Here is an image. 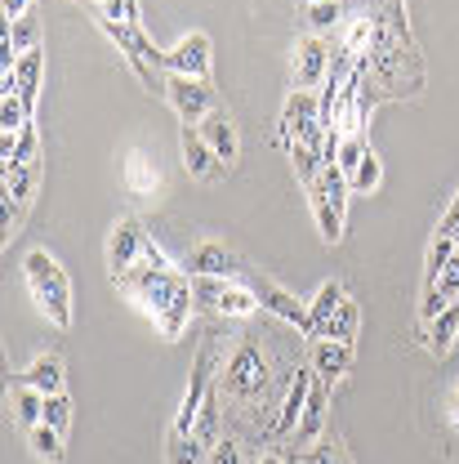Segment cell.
<instances>
[{
  "label": "cell",
  "mask_w": 459,
  "mask_h": 464,
  "mask_svg": "<svg viewBox=\"0 0 459 464\" xmlns=\"http://www.w3.org/2000/svg\"><path fill=\"white\" fill-rule=\"evenodd\" d=\"M14 420H18L23 429H36V424L45 420V393L32 389V384L14 389Z\"/></svg>",
  "instance_id": "obj_23"
},
{
  "label": "cell",
  "mask_w": 459,
  "mask_h": 464,
  "mask_svg": "<svg viewBox=\"0 0 459 464\" xmlns=\"http://www.w3.org/2000/svg\"><path fill=\"white\" fill-rule=\"evenodd\" d=\"M192 299L206 304L210 313H224V317H250L259 313V295L232 277H192Z\"/></svg>",
  "instance_id": "obj_4"
},
{
  "label": "cell",
  "mask_w": 459,
  "mask_h": 464,
  "mask_svg": "<svg viewBox=\"0 0 459 464\" xmlns=\"http://www.w3.org/2000/svg\"><path fill=\"white\" fill-rule=\"evenodd\" d=\"M166 99H170L174 116H178L183 125H201L206 116L215 112V90H210V81H196V76L170 72V76H166Z\"/></svg>",
  "instance_id": "obj_6"
},
{
  "label": "cell",
  "mask_w": 459,
  "mask_h": 464,
  "mask_svg": "<svg viewBox=\"0 0 459 464\" xmlns=\"http://www.w3.org/2000/svg\"><path fill=\"white\" fill-rule=\"evenodd\" d=\"M120 179H125V188H129L134 197H152V192L161 188V170H157V166H152L143 152H129V157H125Z\"/></svg>",
  "instance_id": "obj_18"
},
{
  "label": "cell",
  "mask_w": 459,
  "mask_h": 464,
  "mask_svg": "<svg viewBox=\"0 0 459 464\" xmlns=\"http://www.w3.org/2000/svg\"><path fill=\"white\" fill-rule=\"evenodd\" d=\"M36 41H41V23H36L32 14H27V18H14V23L5 27V45L14 50V58L36 50Z\"/></svg>",
  "instance_id": "obj_24"
},
{
  "label": "cell",
  "mask_w": 459,
  "mask_h": 464,
  "mask_svg": "<svg viewBox=\"0 0 459 464\" xmlns=\"http://www.w3.org/2000/svg\"><path fill=\"white\" fill-rule=\"evenodd\" d=\"M27 125V103H23V94H5V103H0V130L5 134H18Z\"/></svg>",
  "instance_id": "obj_31"
},
{
  "label": "cell",
  "mask_w": 459,
  "mask_h": 464,
  "mask_svg": "<svg viewBox=\"0 0 459 464\" xmlns=\"http://www.w3.org/2000/svg\"><path fill=\"white\" fill-rule=\"evenodd\" d=\"M308 201H312V215H317V228H321V237H326V241H339V237H344V210L330 201V192L321 188V179L308 188Z\"/></svg>",
  "instance_id": "obj_17"
},
{
  "label": "cell",
  "mask_w": 459,
  "mask_h": 464,
  "mask_svg": "<svg viewBox=\"0 0 459 464\" xmlns=\"http://www.w3.org/2000/svg\"><path fill=\"white\" fill-rule=\"evenodd\" d=\"M23 277H27V290L36 299V308L54 322V326H72V286H67V273L58 268V259L50 250H32L23 259Z\"/></svg>",
  "instance_id": "obj_2"
},
{
  "label": "cell",
  "mask_w": 459,
  "mask_h": 464,
  "mask_svg": "<svg viewBox=\"0 0 459 464\" xmlns=\"http://www.w3.org/2000/svg\"><path fill=\"white\" fill-rule=\"evenodd\" d=\"M250 290L259 295V304H263L268 313H277L282 322H290V326H299V331H303V335L312 340V313L303 308V299H294L290 290H282L277 282H268V277H263V282H254Z\"/></svg>",
  "instance_id": "obj_11"
},
{
  "label": "cell",
  "mask_w": 459,
  "mask_h": 464,
  "mask_svg": "<svg viewBox=\"0 0 459 464\" xmlns=\"http://www.w3.org/2000/svg\"><path fill=\"white\" fill-rule=\"evenodd\" d=\"M14 166H36V125L27 121L18 134H5V170Z\"/></svg>",
  "instance_id": "obj_19"
},
{
  "label": "cell",
  "mask_w": 459,
  "mask_h": 464,
  "mask_svg": "<svg viewBox=\"0 0 459 464\" xmlns=\"http://www.w3.org/2000/svg\"><path fill=\"white\" fill-rule=\"evenodd\" d=\"M210 464H241V451H236V442H215L210 447Z\"/></svg>",
  "instance_id": "obj_34"
},
{
  "label": "cell",
  "mask_w": 459,
  "mask_h": 464,
  "mask_svg": "<svg viewBox=\"0 0 459 464\" xmlns=\"http://www.w3.org/2000/svg\"><path fill=\"white\" fill-rule=\"evenodd\" d=\"M254 464H286V460H282V456H273V451H263V456H259Z\"/></svg>",
  "instance_id": "obj_37"
},
{
  "label": "cell",
  "mask_w": 459,
  "mask_h": 464,
  "mask_svg": "<svg viewBox=\"0 0 459 464\" xmlns=\"http://www.w3.org/2000/svg\"><path fill=\"white\" fill-rule=\"evenodd\" d=\"M357 326H361V313H357V304H352V299H344V304H339V313L326 322L321 340H357Z\"/></svg>",
  "instance_id": "obj_25"
},
{
  "label": "cell",
  "mask_w": 459,
  "mask_h": 464,
  "mask_svg": "<svg viewBox=\"0 0 459 464\" xmlns=\"http://www.w3.org/2000/svg\"><path fill=\"white\" fill-rule=\"evenodd\" d=\"M455 335H459V304H446V308L433 317L428 340H433V348H437V353H446V348L455 344Z\"/></svg>",
  "instance_id": "obj_26"
},
{
  "label": "cell",
  "mask_w": 459,
  "mask_h": 464,
  "mask_svg": "<svg viewBox=\"0 0 459 464\" xmlns=\"http://www.w3.org/2000/svg\"><path fill=\"white\" fill-rule=\"evenodd\" d=\"M321 429H326V384H312L308 406L299 415V429H294V447H317Z\"/></svg>",
  "instance_id": "obj_14"
},
{
  "label": "cell",
  "mask_w": 459,
  "mask_h": 464,
  "mask_svg": "<svg viewBox=\"0 0 459 464\" xmlns=\"http://www.w3.org/2000/svg\"><path fill=\"white\" fill-rule=\"evenodd\" d=\"M290 76H294V90H317V85L330 76V50H326L321 36H303V41L294 45Z\"/></svg>",
  "instance_id": "obj_8"
},
{
  "label": "cell",
  "mask_w": 459,
  "mask_h": 464,
  "mask_svg": "<svg viewBox=\"0 0 459 464\" xmlns=\"http://www.w3.org/2000/svg\"><path fill=\"white\" fill-rule=\"evenodd\" d=\"M27 447H32V456H36V460H50V464L67 460V451H62V433H58V429H50V424L27 429Z\"/></svg>",
  "instance_id": "obj_22"
},
{
  "label": "cell",
  "mask_w": 459,
  "mask_h": 464,
  "mask_svg": "<svg viewBox=\"0 0 459 464\" xmlns=\"http://www.w3.org/2000/svg\"><path fill=\"white\" fill-rule=\"evenodd\" d=\"M143 246H148V232L139 219H116L112 237H108V273L112 282H120L125 273H134L143 264Z\"/></svg>",
  "instance_id": "obj_7"
},
{
  "label": "cell",
  "mask_w": 459,
  "mask_h": 464,
  "mask_svg": "<svg viewBox=\"0 0 459 464\" xmlns=\"http://www.w3.org/2000/svg\"><path fill=\"white\" fill-rule=\"evenodd\" d=\"M308 464H344V460L335 456V447H312V451H308Z\"/></svg>",
  "instance_id": "obj_35"
},
{
  "label": "cell",
  "mask_w": 459,
  "mask_h": 464,
  "mask_svg": "<svg viewBox=\"0 0 459 464\" xmlns=\"http://www.w3.org/2000/svg\"><path fill=\"white\" fill-rule=\"evenodd\" d=\"M348 295H344V286L339 282H326V286L317 290V299H312V340H321V331H326V322L339 313V304H344Z\"/></svg>",
  "instance_id": "obj_20"
},
{
  "label": "cell",
  "mask_w": 459,
  "mask_h": 464,
  "mask_svg": "<svg viewBox=\"0 0 459 464\" xmlns=\"http://www.w3.org/2000/svg\"><path fill=\"white\" fill-rule=\"evenodd\" d=\"M370 41H375V23H370V18H357V23L348 27V36H344V54L348 58L370 54Z\"/></svg>",
  "instance_id": "obj_30"
},
{
  "label": "cell",
  "mask_w": 459,
  "mask_h": 464,
  "mask_svg": "<svg viewBox=\"0 0 459 464\" xmlns=\"http://www.w3.org/2000/svg\"><path fill=\"white\" fill-rule=\"evenodd\" d=\"M299 5H321V0H299Z\"/></svg>",
  "instance_id": "obj_39"
},
{
  "label": "cell",
  "mask_w": 459,
  "mask_h": 464,
  "mask_svg": "<svg viewBox=\"0 0 459 464\" xmlns=\"http://www.w3.org/2000/svg\"><path fill=\"white\" fill-rule=\"evenodd\" d=\"M99 23L139 27V0H99Z\"/></svg>",
  "instance_id": "obj_28"
},
{
  "label": "cell",
  "mask_w": 459,
  "mask_h": 464,
  "mask_svg": "<svg viewBox=\"0 0 459 464\" xmlns=\"http://www.w3.org/2000/svg\"><path fill=\"white\" fill-rule=\"evenodd\" d=\"M166 72H178V76H196V81H210V36L206 32H192L183 36L174 50H166Z\"/></svg>",
  "instance_id": "obj_10"
},
{
  "label": "cell",
  "mask_w": 459,
  "mask_h": 464,
  "mask_svg": "<svg viewBox=\"0 0 459 464\" xmlns=\"http://www.w3.org/2000/svg\"><path fill=\"white\" fill-rule=\"evenodd\" d=\"M116 290H125L152 322H157V331L166 335V340H178L183 335V326H187V317H192V277H178L174 268H134V273H125L120 282H112Z\"/></svg>",
  "instance_id": "obj_1"
},
{
  "label": "cell",
  "mask_w": 459,
  "mask_h": 464,
  "mask_svg": "<svg viewBox=\"0 0 459 464\" xmlns=\"http://www.w3.org/2000/svg\"><path fill=\"white\" fill-rule=\"evenodd\" d=\"M196 130H201V139L215 148V157H219L224 166H232V161H236V130H232L228 112H219V108H215V112L206 116Z\"/></svg>",
  "instance_id": "obj_15"
},
{
  "label": "cell",
  "mask_w": 459,
  "mask_h": 464,
  "mask_svg": "<svg viewBox=\"0 0 459 464\" xmlns=\"http://www.w3.org/2000/svg\"><path fill=\"white\" fill-rule=\"evenodd\" d=\"M344 18V5L339 0H321V5H308V23H312V32H330L335 23Z\"/></svg>",
  "instance_id": "obj_33"
},
{
  "label": "cell",
  "mask_w": 459,
  "mask_h": 464,
  "mask_svg": "<svg viewBox=\"0 0 459 464\" xmlns=\"http://www.w3.org/2000/svg\"><path fill=\"white\" fill-rule=\"evenodd\" d=\"M451 415H455V424H459V393H455V402H451Z\"/></svg>",
  "instance_id": "obj_38"
},
{
  "label": "cell",
  "mask_w": 459,
  "mask_h": 464,
  "mask_svg": "<svg viewBox=\"0 0 459 464\" xmlns=\"http://www.w3.org/2000/svg\"><path fill=\"white\" fill-rule=\"evenodd\" d=\"M277 139L294 148V143H308V148H326V125H321V103L312 99V90H294L286 103V112H282V130H277Z\"/></svg>",
  "instance_id": "obj_3"
},
{
  "label": "cell",
  "mask_w": 459,
  "mask_h": 464,
  "mask_svg": "<svg viewBox=\"0 0 459 464\" xmlns=\"http://www.w3.org/2000/svg\"><path fill=\"white\" fill-rule=\"evenodd\" d=\"M379 179H384L379 157H375V152H366V157L357 161V170L348 174V188H352V192H375V188H379Z\"/></svg>",
  "instance_id": "obj_29"
},
{
  "label": "cell",
  "mask_w": 459,
  "mask_h": 464,
  "mask_svg": "<svg viewBox=\"0 0 459 464\" xmlns=\"http://www.w3.org/2000/svg\"><path fill=\"white\" fill-rule=\"evenodd\" d=\"M178 148H183V170L192 174V179H206V183H215V179H224L232 166H224L219 157H215V148L201 139V130L196 125H183V134H178Z\"/></svg>",
  "instance_id": "obj_9"
},
{
  "label": "cell",
  "mask_w": 459,
  "mask_h": 464,
  "mask_svg": "<svg viewBox=\"0 0 459 464\" xmlns=\"http://www.w3.org/2000/svg\"><path fill=\"white\" fill-rule=\"evenodd\" d=\"M224 389L236 402H259L268 393V362L254 344H241L232 353L228 371H224Z\"/></svg>",
  "instance_id": "obj_5"
},
{
  "label": "cell",
  "mask_w": 459,
  "mask_h": 464,
  "mask_svg": "<svg viewBox=\"0 0 459 464\" xmlns=\"http://www.w3.org/2000/svg\"><path fill=\"white\" fill-rule=\"evenodd\" d=\"M41 424L67 433V424H72V398H67V393H50V398H45V420H41Z\"/></svg>",
  "instance_id": "obj_32"
},
{
  "label": "cell",
  "mask_w": 459,
  "mask_h": 464,
  "mask_svg": "<svg viewBox=\"0 0 459 464\" xmlns=\"http://www.w3.org/2000/svg\"><path fill=\"white\" fill-rule=\"evenodd\" d=\"M32 14V0H5V18L14 23V18H27Z\"/></svg>",
  "instance_id": "obj_36"
},
{
  "label": "cell",
  "mask_w": 459,
  "mask_h": 464,
  "mask_svg": "<svg viewBox=\"0 0 459 464\" xmlns=\"http://www.w3.org/2000/svg\"><path fill=\"white\" fill-rule=\"evenodd\" d=\"M236 273H241V259L219 241H201L187 255V277H236Z\"/></svg>",
  "instance_id": "obj_12"
},
{
  "label": "cell",
  "mask_w": 459,
  "mask_h": 464,
  "mask_svg": "<svg viewBox=\"0 0 459 464\" xmlns=\"http://www.w3.org/2000/svg\"><path fill=\"white\" fill-rule=\"evenodd\" d=\"M455 255H459V241H455V237H446V232H437V237H433V246H428V268H424V286H428V282H433V277H437V273H442V268H446V264L455 259Z\"/></svg>",
  "instance_id": "obj_27"
},
{
  "label": "cell",
  "mask_w": 459,
  "mask_h": 464,
  "mask_svg": "<svg viewBox=\"0 0 459 464\" xmlns=\"http://www.w3.org/2000/svg\"><path fill=\"white\" fill-rule=\"evenodd\" d=\"M352 366V340H312V375L321 384H335Z\"/></svg>",
  "instance_id": "obj_13"
},
{
  "label": "cell",
  "mask_w": 459,
  "mask_h": 464,
  "mask_svg": "<svg viewBox=\"0 0 459 464\" xmlns=\"http://www.w3.org/2000/svg\"><path fill=\"white\" fill-rule=\"evenodd\" d=\"M312 371H294V380H290V393L282 411H277V433H294L299 429V415H303V406H308V393H312Z\"/></svg>",
  "instance_id": "obj_16"
},
{
  "label": "cell",
  "mask_w": 459,
  "mask_h": 464,
  "mask_svg": "<svg viewBox=\"0 0 459 464\" xmlns=\"http://www.w3.org/2000/svg\"><path fill=\"white\" fill-rule=\"evenodd\" d=\"M23 384L41 389L45 398H50V393H62V362H58V357H36V362L27 366Z\"/></svg>",
  "instance_id": "obj_21"
}]
</instances>
